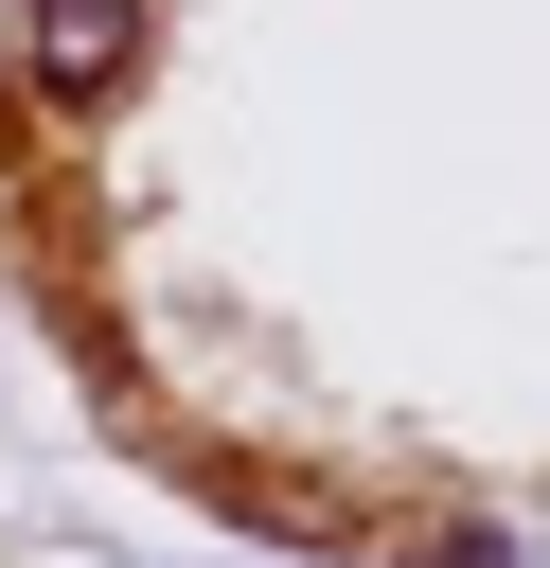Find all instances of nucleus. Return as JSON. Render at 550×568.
<instances>
[{"label": "nucleus", "instance_id": "1", "mask_svg": "<svg viewBox=\"0 0 550 568\" xmlns=\"http://www.w3.org/2000/svg\"><path fill=\"white\" fill-rule=\"evenodd\" d=\"M142 18H160V0H18V71H35V106H106V89L142 71Z\"/></svg>", "mask_w": 550, "mask_h": 568}, {"label": "nucleus", "instance_id": "2", "mask_svg": "<svg viewBox=\"0 0 550 568\" xmlns=\"http://www.w3.org/2000/svg\"><path fill=\"white\" fill-rule=\"evenodd\" d=\"M461 568H550V550L532 532H461Z\"/></svg>", "mask_w": 550, "mask_h": 568}]
</instances>
